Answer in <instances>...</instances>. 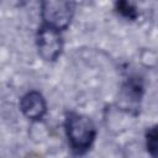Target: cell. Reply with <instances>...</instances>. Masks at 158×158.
<instances>
[{
    "mask_svg": "<svg viewBox=\"0 0 158 158\" xmlns=\"http://www.w3.org/2000/svg\"><path fill=\"white\" fill-rule=\"evenodd\" d=\"M65 132L72 151L75 154H84L90 149L96 130L91 120L80 114H69L65 118Z\"/></svg>",
    "mask_w": 158,
    "mask_h": 158,
    "instance_id": "cell-1",
    "label": "cell"
},
{
    "mask_svg": "<svg viewBox=\"0 0 158 158\" xmlns=\"http://www.w3.org/2000/svg\"><path fill=\"white\" fill-rule=\"evenodd\" d=\"M63 42L60 30L44 23L37 33V48L40 56L44 60H56L62 52Z\"/></svg>",
    "mask_w": 158,
    "mask_h": 158,
    "instance_id": "cell-2",
    "label": "cell"
},
{
    "mask_svg": "<svg viewBox=\"0 0 158 158\" xmlns=\"http://www.w3.org/2000/svg\"><path fill=\"white\" fill-rule=\"evenodd\" d=\"M74 10L72 0H54L47 2L43 7V17L46 23H49L57 28H65L70 22Z\"/></svg>",
    "mask_w": 158,
    "mask_h": 158,
    "instance_id": "cell-3",
    "label": "cell"
},
{
    "mask_svg": "<svg viewBox=\"0 0 158 158\" xmlns=\"http://www.w3.org/2000/svg\"><path fill=\"white\" fill-rule=\"evenodd\" d=\"M22 114L30 120H40L46 114L47 106L43 96L38 91H30L20 101Z\"/></svg>",
    "mask_w": 158,
    "mask_h": 158,
    "instance_id": "cell-4",
    "label": "cell"
},
{
    "mask_svg": "<svg viewBox=\"0 0 158 158\" xmlns=\"http://www.w3.org/2000/svg\"><path fill=\"white\" fill-rule=\"evenodd\" d=\"M146 147L151 156L158 157V125L149 128L146 133Z\"/></svg>",
    "mask_w": 158,
    "mask_h": 158,
    "instance_id": "cell-5",
    "label": "cell"
},
{
    "mask_svg": "<svg viewBox=\"0 0 158 158\" xmlns=\"http://www.w3.org/2000/svg\"><path fill=\"white\" fill-rule=\"evenodd\" d=\"M116 9L122 16H125L127 19L133 20L137 17V10H136L135 5L131 2V0H117Z\"/></svg>",
    "mask_w": 158,
    "mask_h": 158,
    "instance_id": "cell-6",
    "label": "cell"
}]
</instances>
